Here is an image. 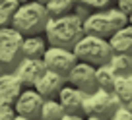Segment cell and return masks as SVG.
Listing matches in <instances>:
<instances>
[{"mask_svg":"<svg viewBox=\"0 0 132 120\" xmlns=\"http://www.w3.org/2000/svg\"><path fill=\"white\" fill-rule=\"evenodd\" d=\"M64 114H66L64 108L60 107V103L56 99H47V101H43L39 120H60Z\"/></svg>","mask_w":132,"mask_h":120,"instance_id":"obj_19","label":"cell"},{"mask_svg":"<svg viewBox=\"0 0 132 120\" xmlns=\"http://www.w3.org/2000/svg\"><path fill=\"white\" fill-rule=\"evenodd\" d=\"M84 120H103V118H97V116H86Z\"/></svg>","mask_w":132,"mask_h":120,"instance_id":"obj_27","label":"cell"},{"mask_svg":"<svg viewBox=\"0 0 132 120\" xmlns=\"http://www.w3.org/2000/svg\"><path fill=\"white\" fill-rule=\"evenodd\" d=\"M126 108H128V110L132 112V101H128V103H126Z\"/></svg>","mask_w":132,"mask_h":120,"instance_id":"obj_28","label":"cell"},{"mask_svg":"<svg viewBox=\"0 0 132 120\" xmlns=\"http://www.w3.org/2000/svg\"><path fill=\"white\" fill-rule=\"evenodd\" d=\"M113 93L119 97V101L122 105H126L128 101H132V74L117 76L115 85H113Z\"/></svg>","mask_w":132,"mask_h":120,"instance_id":"obj_17","label":"cell"},{"mask_svg":"<svg viewBox=\"0 0 132 120\" xmlns=\"http://www.w3.org/2000/svg\"><path fill=\"white\" fill-rule=\"evenodd\" d=\"M21 81L16 78L14 72L0 76V101L2 103H14L18 99V95L21 93Z\"/></svg>","mask_w":132,"mask_h":120,"instance_id":"obj_13","label":"cell"},{"mask_svg":"<svg viewBox=\"0 0 132 120\" xmlns=\"http://www.w3.org/2000/svg\"><path fill=\"white\" fill-rule=\"evenodd\" d=\"M49 20L51 17L45 10V4L29 0L18 6L10 23H12V29L18 31L21 37H33V35H41L45 31Z\"/></svg>","mask_w":132,"mask_h":120,"instance_id":"obj_2","label":"cell"},{"mask_svg":"<svg viewBox=\"0 0 132 120\" xmlns=\"http://www.w3.org/2000/svg\"><path fill=\"white\" fill-rule=\"evenodd\" d=\"M119 10L124 16H130L132 14V0H119Z\"/></svg>","mask_w":132,"mask_h":120,"instance_id":"obj_25","label":"cell"},{"mask_svg":"<svg viewBox=\"0 0 132 120\" xmlns=\"http://www.w3.org/2000/svg\"><path fill=\"white\" fill-rule=\"evenodd\" d=\"M109 66L115 70L117 76L132 74V54H111Z\"/></svg>","mask_w":132,"mask_h":120,"instance_id":"obj_20","label":"cell"},{"mask_svg":"<svg viewBox=\"0 0 132 120\" xmlns=\"http://www.w3.org/2000/svg\"><path fill=\"white\" fill-rule=\"evenodd\" d=\"M72 12H74V14H70V16L78 17V20H80V21L84 23V21L87 20V16L91 14V8H89V6H84V4H76V2H74V6H72Z\"/></svg>","mask_w":132,"mask_h":120,"instance_id":"obj_22","label":"cell"},{"mask_svg":"<svg viewBox=\"0 0 132 120\" xmlns=\"http://www.w3.org/2000/svg\"><path fill=\"white\" fill-rule=\"evenodd\" d=\"M21 43H23V37L18 31L2 29L0 31V62L16 68V64L21 60Z\"/></svg>","mask_w":132,"mask_h":120,"instance_id":"obj_7","label":"cell"},{"mask_svg":"<svg viewBox=\"0 0 132 120\" xmlns=\"http://www.w3.org/2000/svg\"><path fill=\"white\" fill-rule=\"evenodd\" d=\"M58 103L64 108L66 114H76V116H84V99H86V93L78 87L72 85H64L58 91Z\"/></svg>","mask_w":132,"mask_h":120,"instance_id":"obj_11","label":"cell"},{"mask_svg":"<svg viewBox=\"0 0 132 120\" xmlns=\"http://www.w3.org/2000/svg\"><path fill=\"white\" fill-rule=\"evenodd\" d=\"M18 6H20L18 0H4V2L0 4V25L12 21V16L18 10Z\"/></svg>","mask_w":132,"mask_h":120,"instance_id":"obj_21","label":"cell"},{"mask_svg":"<svg viewBox=\"0 0 132 120\" xmlns=\"http://www.w3.org/2000/svg\"><path fill=\"white\" fill-rule=\"evenodd\" d=\"M35 2H39V4H47L49 0H35Z\"/></svg>","mask_w":132,"mask_h":120,"instance_id":"obj_29","label":"cell"},{"mask_svg":"<svg viewBox=\"0 0 132 120\" xmlns=\"http://www.w3.org/2000/svg\"><path fill=\"white\" fill-rule=\"evenodd\" d=\"M119 97L113 91H103V89H95L93 93H87L84 99V114L86 116H97V118L109 120L111 114L120 107Z\"/></svg>","mask_w":132,"mask_h":120,"instance_id":"obj_5","label":"cell"},{"mask_svg":"<svg viewBox=\"0 0 132 120\" xmlns=\"http://www.w3.org/2000/svg\"><path fill=\"white\" fill-rule=\"evenodd\" d=\"M117 74L109 64L95 68V85L97 89H103V91H113V85H115Z\"/></svg>","mask_w":132,"mask_h":120,"instance_id":"obj_16","label":"cell"},{"mask_svg":"<svg viewBox=\"0 0 132 120\" xmlns=\"http://www.w3.org/2000/svg\"><path fill=\"white\" fill-rule=\"evenodd\" d=\"M72 52L78 58V62H86V64H89V66L97 68V66H103V64H109L113 50H111V47H109L107 39H101V37L86 33L76 43Z\"/></svg>","mask_w":132,"mask_h":120,"instance_id":"obj_4","label":"cell"},{"mask_svg":"<svg viewBox=\"0 0 132 120\" xmlns=\"http://www.w3.org/2000/svg\"><path fill=\"white\" fill-rule=\"evenodd\" d=\"M14 120H27V118H23V116H16Z\"/></svg>","mask_w":132,"mask_h":120,"instance_id":"obj_30","label":"cell"},{"mask_svg":"<svg viewBox=\"0 0 132 120\" xmlns=\"http://www.w3.org/2000/svg\"><path fill=\"white\" fill-rule=\"evenodd\" d=\"M18 2H20V4H23V2H29V0H18Z\"/></svg>","mask_w":132,"mask_h":120,"instance_id":"obj_32","label":"cell"},{"mask_svg":"<svg viewBox=\"0 0 132 120\" xmlns=\"http://www.w3.org/2000/svg\"><path fill=\"white\" fill-rule=\"evenodd\" d=\"M74 0H49L45 4V10L49 14V17H64L70 16Z\"/></svg>","mask_w":132,"mask_h":120,"instance_id":"obj_18","label":"cell"},{"mask_svg":"<svg viewBox=\"0 0 132 120\" xmlns=\"http://www.w3.org/2000/svg\"><path fill=\"white\" fill-rule=\"evenodd\" d=\"M113 54H132V25H124L107 39Z\"/></svg>","mask_w":132,"mask_h":120,"instance_id":"obj_14","label":"cell"},{"mask_svg":"<svg viewBox=\"0 0 132 120\" xmlns=\"http://www.w3.org/2000/svg\"><path fill=\"white\" fill-rule=\"evenodd\" d=\"M43 64L45 70H51L54 74L66 78L68 72L74 68V64L78 62V58L74 56V52L68 49H58V47H47L45 54H43Z\"/></svg>","mask_w":132,"mask_h":120,"instance_id":"obj_6","label":"cell"},{"mask_svg":"<svg viewBox=\"0 0 132 120\" xmlns=\"http://www.w3.org/2000/svg\"><path fill=\"white\" fill-rule=\"evenodd\" d=\"M76 4H84V6H89V8H97V10H103L109 6L111 0H74Z\"/></svg>","mask_w":132,"mask_h":120,"instance_id":"obj_24","label":"cell"},{"mask_svg":"<svg viewBox=\"0 0 132 120\" xmlns=\"http://www.w3.org/2000/svg\"><path fill=\"white\" fill-rule=\"evenodd\" d=\"M128 25H132V14L128 16Z\"/></svg>","mask_w":132,"mask_h":120,"instance_id":"obj_31","label":"cell"},{"mask_svg":"<svg viewBox=\"0 0 132 120\" xmlns=\"http://www.w3.org/2000/svg\"><path fill=\"white\" fill-rule=\"evenodd\" d=\"M60 120H84L82 116H76V114H64Z\"/></svg>","mask_w":132,"mask_h":120,"instance_id":"obj_26","label":"cell"},{"mask_svg":"<svg viewBox=\"0 0 132 120\" xmlns=\"http://www.w3.org/2000/svg\"><path fill=\"white\" fill-rule=\"evenodd\" d=\"M2 2H4V0H0V4H2Z\"/></svg>","mask_w":132,"mask_h":120,"instance_id":"obj_33","label":"cell"},{"mask_svg":"<svg viewBox=\"0 0 132 120\" xmlns=\"http://www.w3.org/2000/svg\"><path fill=\"white\" fill-rule=\"evenodd\" d=\"M47 50V43L43 37L33 35V37H23L21 43V58H43Z\"/></svg>","mask_w":132,"mask_h":120,"instance_id":"obj_15","label":"cell"},{"mask_svg":"<svg viewBox=\"0 0 132 120\" xmlns=\"http://www.w3.org/2000/svg\"><path fill=\"white\" fill-rule=\"evenodd\" d=\"M66 85V78L54 74L51 70H45L41 76L37 78V81L33 83V89L41 95V99H56L58 91Z\"/></svg>","mask_w":132,"mask_h":120,"instance_id":"obj_10","label":"cell"},{"mask_svg":"<svg viewBox=\"0 0 132 120\" xmlns=\"http://www.w3.org/2000/svg\"><path fill=\"white\" fill-rule=\"evenodd\" d=\"M41 95H39L35 89H25L18 95V99L14 101L16 103V112L18 116H23L27 120H37L39 114H41V107H43Z\"/></svg>","mask_w":132,"mask_h":120,"instance_id":"obj_9","label":"cell"},{"mask_svg":"<svg viewBox=\"0 0 132 120\" xmlns=\"http://www.w3.org/2000/svg\"><path fill=\"white\" fill-rule=\"evenodd\" d=\"M124 25H128V16H124L119 8H103L87 16V20L84 21V31L87 35L109 39Z\"/></svg>","mask_w":132,"mask_h":120,"instance_id":"obj_3","label":"cell"},{"mask_svg":"<svg viewBox=\"0 0 132 120\" xmlns=\"http://www.w3.org/2000/svg\"><path fill=\"white\" fill-rule=\"evenodd\" d=\"M66 81L70 83L72 87L82 89L86 95L87 93H93L97 89V85H95V68L86 64V62H76L74 68L66 76Z\"/></svg>","mask_w":132,"mask_h":120,"instance_id":"obj_8","label":"cell"},{"mask_svg":"<svg viewBox=\"0 0 132 120\" xmlns=\"http://www.w3.org/2000/svg\"><path fill=\"white\" fill-rule=\"evenodd\" d=\"M43 33H45L47 43L51 47L72 50L76 43L86 35V31H84V23L78 17L64 16V17H51Z\"/></svg>","mask_w":132,"mask_h":120,"instance_id":"obj_1","label":"cell"},{"mask_svg":"<svg viewBox=\"0 0 132 120\" xmlns=\"http://www.w3.org/2000/svg\"><path fill=\"white\" fill-rule=\"evenodd\" d=\"M109 120H132V112L126 108V105H120V107L111 114Z\"/></svg>","mask_w":132,"mask_h":120,"instance_id":"obj_23","label":"cell"},{"mask_svg":"<svg viewBox=\"0 0 132 120\" xmlns=\"http://www.w3.org/2000/svg\"><path fill=\"white\" fill-rule=\"evenodd\" d=\"M45 72V64L41 58H21L14 68L16 78L21 81V85L33 87V83L37 81V78Z\"/></svg>","mask_w":132,"mask_h":120,"instance_id":"obj_12","label":"cell"}]
</instances>
